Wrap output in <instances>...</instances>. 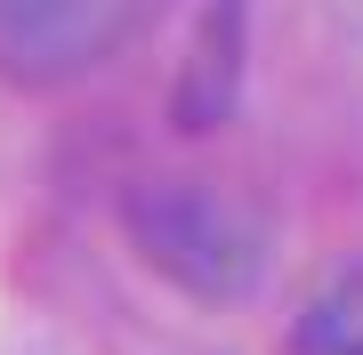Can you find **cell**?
<instances>
[{
    "label": "cell",
    "instance_id": "obj_1",
    "mask_svg": "<svg viewBox=\"0 0 363 355\" xmlns=\"http://www.w3.org/2000/svg\"><path fill=\"white\" fill-rule=\"evenodd\" d=\"M130 235H138V259L154 275H169L186 299H210V307H234L267 275V226L234 194L194 186V178L138 186L130 194Z\"/></svg>",
    "mask_w": 363,
    "mask_h": 355
},
{
    "label": "cell",
    "instance_id": "obj_2",
    "mask_svg": "<svg viewBox=\"0 0 363 355\" xmlns=\"http://www.w3.org/2000/svg\"><path fill=\"white\" fill-rule=\"evenodd\" d=\"M169 0H0V73L16 89H73L130 57Z\"/></svg>",
    "mask_w": 363,
    "mask_h": 355
},
{
    "label": "cell",
    "instance_id": "obj_3",
    "mask_svg": "<svg viewBox=\"0 0 363 355\" xmlns=\"http://www.w3.org/2000/svg\"><path fill=\"white\" fill-rule=\"evenodd\" d=\"M291 355H363V259H347L331 283L307 291L291 323Z\"/></svg>",
    "mask_w": 363,
    "mask_h": 355
}]
</instances>
